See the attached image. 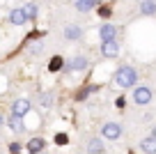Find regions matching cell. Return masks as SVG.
I'll list each match as a JSON object with an SVG mask.
<instances>
[{
  "mask_svg": "<svg viewBox=\"0 0 156 154\" xmlns=\"http://www.w3.org/2000/svg\"><path fill=\"white\" fill-rule=\"evenodd\" d=\"M9 152H12V154H19V152H21V145H19V143H12V145H9Z\"/></svg>",
  "mask_w": 156,
  "mask_h": 154,
  "instance_id": "22",
  "label": "cell"
},
{
  "mask_svg": "<svg viewBox=\"0 0 156 154\" xmlns=\"http://www.w3.org/2000/svg\"><path fill=\"white\" fill-rule=\"evenodd\" d=\"M115 83L119 87H124V90H126V87H133L138 83V72L133 67H119L117 74H115Z\"/></svg>",
  "mask_w": 156,
  "mask_h": 154,
  "instance_id": "1",
  "label": "cell"
},
{
  "mask_svg": "<svg viewBox=\"0 0 156 154\" xmlns=\"http://www.w3.org/2000/svg\"><path fill=\"white\" fill-rule=\"evenodd\" d=\"M101 136L108 140H117L119 136H122V127L115 124V122H106V124L101 127Z\"/></svg>",
  "mask_w": 156,
  "mask_h": 154,
  "instance_id": "3",
  "label": "cell"
},
{
  "mask_svg": "<svg viewBox=\"0 0 156 154\" xmlns=\"http://www.w3.org/2000/svg\"><path fill=\"white\" fill-rule=\"evenodd\" d=\"M41 48H44V44H34V46L30 48V51H32V53H39V51H41Z\"/></svg>",
  "mask_w": 156,
  "mask_h": 154,
  "instance_id": "23",
  "label": "cell"
},
{
  "mask_svg": "<svg viewBox=\"0 0 156 154\" xmlns=\"http://www.w3.org/2000/svg\"><path fill=\"white\" fill-rule=\"evenodd\" d=\"M117 37V28L112 23H101V28H99V39H101V44L106 42H115Z\"/></svg>",
  "mask_w": 156,
  "mask_h": 154,
  "instance_id": "4",
  "label": "cell"
},
{
  "mask_svg": "<svg viewBox=\"0 0 156 154\" xmlns=\"http://www.w3.org/2000/svg\"><path fill=\"white\" fill-rule=\"evenodd\" d=\"M7 124H9V129L14 131V134H23V131H25L23 117H19V115H9V117H7Z\"/></svg>",
  "mask_w": 156,
  "mask_h": 154,
  "instance_id": "8",
  "label": "cell"
},
{
  "mask_svg": "<svg viewBox=\"0 0 156 154\" xmlns=\"http://www.w3.org/2000/svg\"><path fill=\"white\" fill-rule=\"evenodd\" d=\"M151 136H154V138H156V124H154V129H151Z\"/></svg>",
  "mask_w": 156,
  "mask_h": 154,
  "instance_id": "25",
  "label": "cell"
},
{
  "mask_svg": "<svg viewBox=\"0 0 156 154\" xmlns=\"http://www.w3.org/2000/svg\"><path fill=\"white\" fill-rule=\"evenodd\" d=\"M21 9L25 12V16H28V21H32V19H37V5H34V2H28V5L25 7H21Z\"/></svg>",
  "mask_w": 156,
  "mask_h": 154,
  "instance_id": "16",
  "label": "cell"
},
{
  "mask_svg": "<svg viewBox=\"0 0 156 154\" xmlns=\"http://www.w3.org/2000/svg\"><path fill=\"white\" fill-rule=\"evenodd\" d=\"M41 154H44V152H41Z\"/></svg>",
  "mask_w": 156,
  "mask_h": 154,
  "instance_id": "26",
  "label": "cell"
},
{
  "mask_svg": "<svg viewBox=\"0 0 156 154\" xmlns=\"http://www.w3.org/2000/svg\"><path fill=\"white\" fill-rule=\"evenodd\" d=\"M97 5H99V0H76V2H73V7H76L78 12H90Z\"/></svg>",
  "mask_w": 156,
  "mask_h": 154,
  "instance_id": "13",
  "label": "cell"
},
{
  "mask_svg": "<svg viewBox=\"0 0 156 154\" xmlns=\"http://www.w3.org/2000/svg\"><path fill=\"white\" fill-rule=\"evenodd\" d=\"M80 37H83L80 25H67V28H64V39H69V42H78Z\"/></svg>",
  "mask_w": 156,
  "mask_h": 154,
  "instance_id": "9",
  "label": "cell"
},
{
  "mask_svg": "<svg viewBox=\"0 0 156 154\" xmlns=\"http://www.w3.org/2000/svg\"><path fill=\"white\" fill-rule=\"evenodd\" d=\"M39 104H41V106H46V108H48V106H53V97H51L48 92H44V94L39 97Z\"/></svg>",
  "mask_w": 156,
  "mask_h": 154,
  "instance_id": "18",
  "label": "cell"
},
{
  "mask_svg": "<svg viewBox=\"0 0 156 154\" xmlns=\"http://www.w3.org/2000/svg\"><path fill=\"white\" fill-rule=\"evenodd\" d=\"M101 53H103V58H117V55H119V44L117 42L101 44Z\"/></svg>",
  "mask_w": 156,
  "mask_h": 154,
  "instance_id": "7",
  "label": "cell"
},
{
  "mask_svg": "<svg viewBox=\"0 0 156 154\" xmlns=\"http://www.w3.org/2000/svg\"><path fill=\"white\" fill-rule=\"evenodd\" d=\"M140 14H145V16H154V14H156V0H142V5H140Z\"/></svg>",
  "mask_w": 156,
  "mask_h": 154,
  "instance_id": "14",
  "label": "cell"
},
{
  "mask_svg": "<svg viewBox=\"0 0 156 154\" xmlns=\"http://www.w3.org/2000/svg\"><path fill=\"white\" fill-rule=\"evenodd\" d=\"M140 149L145 154H156V138L154 136H147V138L140 140Z\"/></svg>",
  "mask_w": 156,
  "mask_h": 154,
  "instance_id": "11",
  "label": "cell"
},
{
  "mask_svg": "<svg viewBox=\"0 0 156 154\" xmlns=\"http://www.w3.org/2000/svg\"><path fill=\"white\" fill-rule=\"evenodd\" d=\"M46 147V143H44V138H32V140H28V152L30 154H41V149Z\"/></svg>",
  "mask_w": 156,
  "mask_h": 154,
  "instance_id": "12",
  "label": "cell"
},
{
  "mask_svg": "<svg viewBox=\"0 0 156 154\" xmlns=\"http://www.w3.org/2000/svg\"><path fill=\"white\" fill-rule=\"evenodd\" d=\"M90 92H94V87H83V90H80V92H78V94H76V99H78V101L87 99V94H90Z\"/></svg>",
  "mask_w": 156,
  "mask_h": 154,
  "instance_id": "19",
  "label": "cell"
},
{
  "mask_svg": "<svg viewBox=\"0 0 156 154\" xmlns=\"http://www.w3.org/2000/svg\"><path fill=\"white\" fill-rule=\"evenodd\" d=\"M2 124H5V117H2V113H0V127H2Z\"/></svg>",
  "mask_w": 156,
  "mask_h": 154,
  "instance_id": "24",
  "label": "cell"
},
{
  "mask_svg": "<svg viewBox=\"0 0 156 154\" xmlns=\"http://www.w3.org/2000/svg\"><path fill=\"white\" fill-rule=\"evenodd\" d=\"M87 152H90V154H103L106 149H103V143H101L99 138H92V140L87 143Z\"/></svg>",
  "mask_w": 156,
  "mask_h": 154,
  "instance_id": "15",
  "label": "cell"
},
{
  "mask_svg": "<svg viewBox=\"0 0 156 154\" xmlns=\"http://www.w3.org/2000/svg\"><path fill=\"white\" fill-rule=\"evenodd\" d=\"M9 23H12V25H23V23H28L25 12H23V9H12V12H9Z\"/></svg>",
  "mask_w": 156,
  "mask_h": 154,
  "instance_id": "10",
  "label": "cell"
},
{
  "mask_svg": "<svg viewBox=\"0 0 156 154\" xmlns=\"http://www.w3.org/2000/svg\"><path fill=\"white\" fill-rule=\"evenodd\" d=\"M55 143H58V145H67L69 143V136L67 134H58V136H55Z\"/></svg>",
  "mask_w": 156,
  "mask_h": 154,
  "instance_id": "21",
  "label": "cell"
},
{
  "mask_svg": "<svg viewBox=\"0 0 156 154\" xmlns=\"http://www.w3.org/2000/svg\"><path fill=\"white\" fill-rule=\"evenodd\" d=\"M60 69H64V60L60 58V55H55V58L48 62V72H60Z\"/></svg>",
  "mask_w": 156,
  "mask_h": 154,
  "instance_id": "17",
  "label": "cell"
},
{
  "mask_svg": "<svg viewBox=\"0 0 156 154\" xmlns=\"http://www.w3.org/2000/svg\"><path fill=\"white\" fill-rule=\"evenodd\" d=\"M151 97H154V92H151V87H147V85L136 87V92H133V101H136L138 106H145V104H149Z\"/></svg>",
  "mask_w": 156,
  "mask_h": 154,
  "instance_id": "2",
  "label": "cell"
},
{
  "mask_svg": "<svg viewBox=\"0 0 156 154\" xmlns=\"http://www.w3.org/2000/svg\"><path fill=\"white\" fill-rule=\"evenodd\" d=\"M110 14H112V9H110V7H106V5H101V7H99V16H103V19H110Z\"/></svg>",
  "mask_w": 156,
  "mask_h": 154,
  "instance_id": "20",
  "label": "cell"
},
{
  "mask_svg": "<svg viewBox=\"0 0 156 154\" xmlns=\"http://www.w3.org/2000/svg\"><path fill=\"white\" fill-rule=\"evenodd\" d=\"M30 108H32V104H30V99H16L14 104H12V115H19V117H23L25 113L30 111Z\"/></svg>",
  "mask_w": 156,
  "mask_h": 154,
  "instance_id": "5",
  "label": "cell"
},
{
  "mask_svg": "<svg viewBox=\"0 0 156 154\" xmlns=\"http://www.w3.org/2000/svg\"><path fill=\"white\" fill-rule=\"evenodd\" d=\"M87 58H85V55H78V58H73L71 62L69 64H64V69H67V72H83V69H87Z\"/></svg>",
  "mask_w": 156,
  "mask_h": 154,
  "instance_id": "6",
  "label": "cell"
},
{
  "mask_svg": "<svg viewBox=\"0 0 156 154\" xmlns=\"http://www.w3.org/2000/svg\"><path fill=\"white\" fill-rule=\"evenodd\" d=\"M110 2H112V0H110Z\"/></svg>",
  "mask_w": 156,
  "mask_h": 154,
  "instance_id": "27",
  "label": "cell"
}]
</instances>
